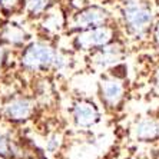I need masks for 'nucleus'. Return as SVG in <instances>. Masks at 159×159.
<instances>
[{
  "mask_svg": "<svg viewBox=\"0 0 159 159\" xmlns=\"http://www.w3.org/2000/svg\"><path fill=\"white\" fill-rule=\"evenodd\" d=\"M59 52L46 42H32L22 50L20 65L27 72H42L55 66Z\"/></svg>",
  "mask_w": 159,
  "mask_h": 159,
  "instance_id": "f257e3e1",
  "label": "nucleus"
},
{
  "mask_svg": "<svg viewBox=\"0 0 159 159\" xmlns=\"http://www.w3.org/2000/svg\"><path fill=\"white\" fill-rule=\"evenodd\" d=\"M123 19L128 29L135 36H142L152 25L153 15L148 4L141 0H126L123 4Z\"/></svg>",
  "mask_w": 159,
  "mask_h": 159,
  "instance_id": "f03ea898",
  "label": "nucleus"
},
{
  "mask_svg": "<svg viewBox=\"0 0 159 159\" xmlns=\"http://www.w3.org/2000/svg\"><path fill=\"white\" fill-rule=\"evenodd\" d=\"M113 37V30L109 26H99L93 29H85L76 36L75 46L82 50H92L111 43Z\"/></svg>",
  "mask_w": 159,
  "mask_h": 159,
  "instance_id": "7ed1b4c3",
  "label": "nucleus"
},
{
  "mask_svg": "<svg viewBox=\"0 0 159 159\" xmlns=\"http://www.w3.org/2000/svg\"><path fill=\"white\" fill-rule=\"evenodd\" d=\"M34 102L27 96H15L9 99L3 106V116L10 122H23L32 116Z\"/></svg>",
  "mask_w": 159,
  "mask_h": 159,
  "instance_id": "20e7f679",
  "label": "nucleus"
},
{
  "mask_svg": "<svg viewBox=\"0 0 159 159\" xmlns=\"http://www.w3.org/2000/svg\"><path fill=\"white\" fill-rule=\"evenodd\" d=\"M109 19L107 11L99 6H89L78 11L73 17V26L78 29H93V27L105 26Z\"/></svg>",
  "mask_w": 159,
  "mask_h": 159,
  "instance_id": "39448f33",
  "label": "nucleus"
},
{
  "mask_svg": "<svg viewBox=\"0 0 159 159\" xmlns=\"http://www.w3.org/2000/svg\"><path fill=\"white\" fill-rule=\"evenodd\" d=\"M73 119L80 128H89L95 125L99 119V112L96 106L88 100H79L73 106Z\"/></svg>",
  "mask_w": 159,
  "mask_h": 159,
  "instance_id": "423d86ee",
  "label": "nucleus"
},
{
  "mask_svg": "<svg viewBox=\"0 0 159 159\" xmlns=\"http://www.w3.org/2000/svg\"><path fill=\"white\" fill-rule=\"evenodd\" d=\"M0 40L11 46H23L26 40V32L17 23L7 22L0 25Z\"/></svg>",
  "mask_w": 159,
  "mask_h": 159,
  "instance_id": "0eeeda50",
  "label": "nucleus"
},
{
  "mask_svg": "<svg viewBox=\"0 0 159 159\" xmlns=\"http://www.w3.org/2000/svg\"><path fill=\"white\" fill-rule=\"evenodd\" d=\"M98 52L95 53V62L100 66H111V65H115L119 60L122 59V49L118 44H106V46H102V48L96 49Z\"/></svg>",
  "mask_w": 159,
  "mask_h": 159,
  "instance_id": "6e6552de",
  "label": "nucleus"
},
{
  "mask_svg": "<svg viewBox=\"0 0 159 159\" xmlns=\"http://www.w3.org/2000/svg\"><path fill=\"white\" fill-rule=\"evenodd\" d=\"M123 96V86L116 79H106L102 82V98L109 106H116Z\"/></svg>",
  "mask_w": 159,
  "mask_h": 159,
  "instance_id": "1a4fd4ad",
  "label": "nucleus"
},
{
  "mask_svg": "<svg viewBox=\"0 0 159 159\" xmlns=\"http://www.w3.org/2000/svg\"><path fill=\"white\" fill-rule=\"evenodd\" d=\"M135 138L141 141H152L159 138V122L153 119H145L138 122L133 128Z\"/></svg>",
  "mask_w": 159,
  "mask_h": 159,
  "instance_id": "9d476101",
  "label": "nucleus"
},
{
  "mask_svg": "<svg viewBox=\"0 0 159 159\" xmlns=\"http://www.w3.org/2000/svg\"><path fill=\"white\" fill-rule=\"evenodd\" d=\"M55 6V0H23V9L30 17H40Z\"/></svg>",
  "mask_w": 159,
  "mask_h": 159,
  "instance_id": "9b49d317",
  "label": "nucleus"
},
{
  "mask_svg": "<svg viewBox=\"0 0 159 159\" xmlns=\"http://www.w3.org/2000/svg\"><path fill=\"white\" fill-rule=\"evenodd\" d=\"M44 19H43V26L48 32H59L63 26V16L62 11L57 10V9L53 6L52 9H49L46 13H44Z\"/></svg>",
  "mask_w": 159,
  "mask_h": 159,
  "instance_id": "f8f14e48",
  "label": "nucleus"
},
{
  "mask_svg": "<svg viewBox=\"0 0 159 159\" xmlns=\"http://www.w3.org/2000/svg\"><path fill=\"white\" fill-rule=\"evenodd\" d=\"M15 156V148L9 133L0 130V158H13Z\"/></svg>",
  "mask_w": 159,
  "mask_h": 159,
  "instance_id": "ddd939ff",
  "label": "nucleus"
},
{
  "mask_svg": "<svg viewBox=\"0 0 159 159\" xmlns=\"http://www.w3.org/2000/svg\"><path fill=\"white\" fill-rule=\"evenodd\" d=\"M23 7V0H0V11L2 15L10 16Z\"/></svg>",
  "mask_w": 159,
  "mask_h": 159,
  "instance_id": "4468645a",
  "label": "nucleus"
},
{
  "mask_svg": "<svg viewBox=\"0 0 159 159\" xmlns=\"http://www.w3.org/2000/svg\"><path fill=\"white\" fill-rule=\"evenodd\" d=\"M59 145H60V136L59 135H52L46 142V148H48L49 152H55L59 148Z\"/></svg>",
  "mask_w": 159,
  "mask_h": 159,
  "instance_id": "2eb2a0df",
  "label": "nucleus"
},
{
  "mask_svg": "<svg viewBox=\"0 0 159 159\" xmlns=\"http://www.w3.org/2000/svg\"><path fill=\"white\" fill-rule=\"evenodd\" d=\"M6 57H7V49L4 48V43L0 40V66L4 63Z\"/></svg>",
  "mask_w": 159,
  "mask_h": 159,
  "instance_id": "dca6fc26",
  "label": "nucleus"
},
{
  "mask_svg": "<svg viewBox=\"0 0 159 159\" xmlns=\"http://www.w3.org/2000/svg\"><path fill=\"white\" fill-rule=\"evenodd\" d=\"M153 37H155L156 43L159 44V22L155 25V29H153Z\"/></svg>",
  "mask_w": 159,
  "mask_h": 159,
  "instance_id": "f3484780",
  "label": "nucleus"
},
{
  "mask_svg": "<svg viewBox=\"0 0 159 159\" xmlns=\"http://www.w3.org/2000/svg\"><path fill=\"white\" fill-rule=\"evenodd\" d=\"M2 118H3V112H2V109H0V122H2Z\"/></svg>",
  "mask_w": 159,
  "mask_h": 159,
  "instance_id": "a211bd4d",
  "label": "nucleus"
},
{
  "mask_svg": "<svg viewBox=\"0 0 159 159\" xmlns=\"http://www.w3.org/2000/svg\"><path fill=\"white\" fill-rule=\"evenodd\" d=\"M0 22H2V11H0Z\"/></svg>",
  "mask_w": 159,
  "mask_h": 159,
  "instance_id": "6ab92c4d",
  "label": "nucleus"
},
{
  "mask_svg": "<svg viewBox=\"0 0 159 159\" xmlns=\"http://www.w3.org/2000/svg\"><path fill=\"white\" fill-rule=\"evenodd\" d=\"M0 159H3V158H0Z\"/></svg>",
  "mask_w": 159,
  "mask_h": 159,
  "instance_id": "aec40b11",
  "label": "nucleus"
}]
</instances>
